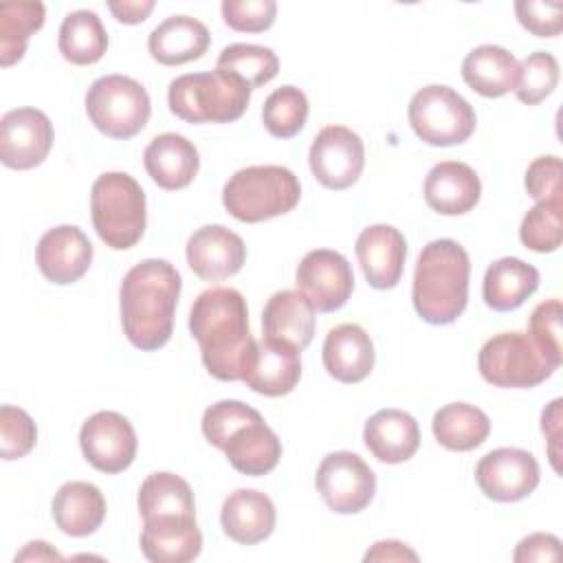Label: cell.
Returning a JSON list of instances; mask_svg holds the SVG:
<instances>
[{"instance_id": "16", "label": "cell", "mask_w": 563, "mask_h": 563, "mask_svg": "<svg viewBox=\"0 0 563 563\" xmlns=\"http://www.w3.org/2000/svg\"><path fill=\"white\" fill-rule=\"evenodd\" d=\"M53 141V123L37 108L9 110L0 121V161L11 169L37 167Z\"/></svg>"}, {"instance_id": "12", "label": "cell", "mask_w": 563, "mask_h": 563, "mask_svg": "<svg viewBox=\"0 0 563 563\" xmlns=\"http://www.w3.org/2000/svg\"><path fill=\"white\" fill-rule=\"evenodd\" d=\"M308 163L323 187L341 191L358 180L365 165V145L350 128L325 125L312 139Z\"/></svg>"}, {"instance_id": "1", "label": "cell", "mask_w": 563, "mask_h": 563, "mask_svg": "<svg viewBox=\"0 0 563 563\" xmlns=\"http://www.w3.org/2000/svg\"><path fill=\"white\" fill-rule=\"evenodd\" d=\"M189 332L200 345L207 372L218 380H242L255 345L246 299L235 288H207L189 310Z\"/></svg>"}, {"instance_id": "4", "label": "cell", "mask_w": 563, "mask_h": 563, "mask_svg": "<svg viewBox=\"0 0 563 563\" xmlns=\"http://www.w3.org/2000/svg\"><path fill=\"white\" fill-rule=\"evenodd\" d=\"M468 277L471 262L462 244L442 238L422 246L411 286L418 317L433 325L453 323L466 308Z\"/></svg>"}, {"instance_id": "43", "label": "cell", "mask_w": 563, "mask_h": 563, "mask_svg": "<svg viewBox=\"0 0 563 563\" xmlns=\"http://www.w3.org/2000/svg\"><path fill=\"white\" fill-rule=\"evenodd\" d=\"M515 13L519 24L539 37H554L563 29L561 0H517Z\"/></svg>"}, {"instance_id": "27", "label": "cell", "mask_w": 563, "mask_h": 563, "mask_svg": "<svg viewBox=\"0 0 563 563\" xmlns=\"http://www.w3.org/2000/svg\"><path fill=\"white\" fill-rule=\"evenodd\" d=\"M209 29L191 15H169L152 29L147 51L163 66H178L200 59L209 48Z\"/></svg>"}, {"instance_id": "19", "label": "cell", "mask_w": 563, "mask_h": 563, "mask_svg": "<svg viewBox=\"0 0 563 563\" xmlns=\"http://www.w3.org/2000/svg\"><path fill=\"white\" fill-rule=\"evenodd\" d=\"M35 262L48 282L59 286L73 284L90 268L92 244L79 227L59 224L40 238Z\"/></svg>"}, {"instance_id": "17", "label": "cell", "mask_w": 563, "mask_h": 563, "mask_svg": "<svg viewBox=\"0 0 563 563\" xmlns=\"http://www.w3.org/2000/svg\"><path fill=\"white\" fill-rule=\"evenodd\" d=\"M299 354L301 352L286 341L262 336L255 341L246 358L242 380L246 387L262 396H286L297 387L301 378Z\"/></svg>"}, {"instance_id": "13", "label": "cell", "mask_w": 563, "mask_h": 563, "mask_svg": "<svg viewBox=\"0 0 563 563\" xmlns=\"http://www.w3.org/2000/svg\"><path fill=\"white\" fill-rule=\"evenodd\" d=\"M295 284L317 312H334L350 299L354 273L339 251L314 249L301 257Z\"/></svg>"}, {"instance_id": "48", "label": "cell", "mask_w": 563, "mask_h": 563, "mask_svg": "<svg viewBox=\"0 0 563 563\" xmlns=\"http://www.w3.org/2000/svg\"><path fill=\"white\" fill-rule=\"evenodd\" d=\"M365 561H418V554L400 541H376L367 552Z\"/></svg>"}, {"instance_id": "35", "label": "cell", "mask_w": 563, "mask_h": 563, "mask_svg": "<svg viewBox=\"0 0 563 563\" xmlns=\"http://www.w3.org/2000/svg\"><path fill=\"white\" fill-rule=\"evenodd\" d=\"M139 512L143 519L158 515H196L191 486L176 473H152L139 488Z\"/></svg>"}, {"instance_id": "18", "label": "cell", "mask_w": 563, "mask_h": 563, "mask_svg": "<svg viewBox=\"0 0 563 563\" xmlns=\"http://www.w3.org/2000/svg\"><path fill=\"white\" fill-rule=\"evenodd\" d=\"M189 268L205 282L227 279L244 266V240L222 224H205L196 229L185 246Z\"/></svg>"}, {"instance_id": "36", "label": "cell", "mask_w": 563, "mask_h": 563, "mask_svg": "<svg viewBox=\"0 0 563 563\" xmlns=\"http://www.w3.org/2000/svg\"><path fill=\"white\" fill-rule=\"evenodd\" d=\"M216 68L240 77L253 90L268 84L279 73V59L268 46L238 42L220 51Z\"/></svg>"}, {"instance_id": "29", "label": "cell", "mask_w": 563, "mask_h": 563, "mask_svg": "<svg viewBox=\"0 0 563 563\" xmlns=\"http://www.w3.org/2000/svg\"><path fill=\"white\" fill-rule=\"evenodd\" d=\"M55 526L70 537H88L106 519V497L90 482H66L53 497Z\"/></svg>"}, {"instance_id": "8", "label": "cell", "mask_w": 563, "mask_h": 563, "mask_svg": "<svg viewBox=\"0 0 563 563\" xmlns=\"http://www.w3.org/2000/svg\"><path fill=\"white\" fill-rule=\"evenodd\" d=\"M479 374L495 387L528 389L554 374L559 367L528 332H499L479 350Z\"/></svg>"}, {"instance_id": "41", "label": "cell", "mask_w": 563, "mask_h": 563, "mask_svg": "<svg viewBox=\"0 0 563 563\" xmlns=\"http://www.w3.org/2000/svg\"><path fill=\"white\" fill-rule=\"evenodd\" d=\"M561 301L559 299H545L539 306H534L528 323V334L534 339V343L556 363H563V334H561Z\"/></svg>"}, {"instance_id": "24", "label": "cell", "mask_w": 563, "mask_h": 563, "mask_svg": "<svg viewBox=\"0 0 563 563\" xmlns=\"http://www.w3.org/2000/svg\"><path fill=\"white\" fill-rule=\"evenodd\" d=\"M367 451L385 464H400L413 457L420 446V429L411 413L402 409H380L367 418L363 429Z\"/></svg>"}, {"instance_id": "32", "label": "cell", "mask_w": 563, "mask_h": 563, "mask_svg": "<svg viewBox=\"0 0 563 563\" xmlns=\"http://www.w3.org/2000/svg\"><path fill=\"white\" fill-rule=\"evenodd\" d=\"M435 440L449 451H473L490 433L488 416L468 402H449L433 413Z\"/></svg>"}, {"instance_id": "25", "label": "cell", "mask_w": 563, "mask_h": 563, "mask_svg": "<svg viewBox=\"0 0 563 563\" xmlns=\"http://www.w3.org/2000/svg\"><path fill=\"white\" fill-rule=\"evenodd\" d=\"M143 163L150 178L158 187L176 191L187 187L196 178L200 156L189 139L176 132H165L147 143L143 152Z\"/></svg>"}, {"instance_id": "30", "label": "cell", "mask_w": 563, "mask_h": 563, "mask_svg": "<svg viewBox=\"0 0 563 563\" xmlns=\"http://www.w3.org/2000/svg\"><path fill=\"white\" fill-rule=\"evenodd\" d=\"M462 77L482 97H504L515 90L519 79L517 57L497 44H482L466 53L462 62Z\"/></svg>"}, {"instance_id": "11", "label": "cell", "mask_w": 563, "mask_h": 563, "mask_svg": "<svg viewBox=\"0 0 563 563\" xmlns=\"http://www.w3.org/2000/svg\"><path fill=\"white\" fill-rule=\"evenodd\" d=\"M314 486L325 506L339 515H354L369 506L376 493V475L352 451L328 453L314 475Z\"/></svg>"}, {"instance_id": "3", "label": "cell", "mask_w": 563, "mask_h": 563, "mask_svg": "<svg viewBox=\"0 0 563 563\" xmlns=\"http://www.w3.org/2000/svg\"><path fill=\"white\" fill-rule=\"evenodd\" d=\"M202 433L224 451L229 464L251 477L271 473L282 457V442L262 413L240 400H218L202 413Z\"/></svg>"}, {"instance_id": "10", "label": "cell", "mask_w": 563, "mask_h": 563, "mask_svg": "<svg viewBox=\"0 0 563 563\" xmlns=\"http://www.w3.org/2000/svg\"><path fill=\"white\" fill-rule=\"evenodd\" d=\"M407 117L416 136L438 147L464 143L477 123L473 106L442 84L420 88L409 101Z\"/></svg>"}, {"instance_id": "23", "label": "cell", "mask_w": 563, "mask_h": 563, "mask_svg": "<svg viewBox=\"0 0 563 563\" xmlns=\"http://www.w3.org/2000/svg\"><path fill=\"white\" fill-rule=\"evenodd\" d=\"M275 506L271 497L255 488L233 490L220 510V523L229 539L242 545H255L275 530Z\"/></svg>"}, {"instance_id": "21", "label": "cell", "mask_w": 563, "mask_h": 563, "mask_svg": "<svg viewBox=\"0 0 563 563\" xmlns=\"http://www.w3.org/2000/svg\"><path fill=\"white\" fill-rule=\"evenodd\" d=\"M202 550L196 515H158L143 519L141 552L152 563H189Z\"/></svg>"}, {"instance_id": "34", "label": "cell", "mask_w": 563, "mask_h": 563, "mask_svg": "<svg viewBox=\"0 0 563 563\" xmlns=\"http://www.w3.org/2000/svg\"><path fill=\"white\" fill-rule=\"evenodd\" d=\"M46 9L42 2H2L0 4V64L7 68L26 53L29 37L42 29Z\"/></svg>"}, {"instance_id": "22", "label": "cell", "mask_w": 563, "mask_h": 563, "mask_svg": "<svg viewBox=\"0 0 563 563\" xmlns=\"http://www.w3.org/2000/svg\"><path fill=\"white\" fill-rule=\"evenodd\" d=\"M482 196V183L475 169L462 161H442L424 178V200L442 216H462L471 211Z\"/></svg>"}, {"instance_id": "42", "label": "cell", "mask_w": 563, "mask_h": 563, "mask_svg": "<svg viewBox=\"0 0 563 563\" xmlns=\"http://www.w3.org/2000/svg\"><path fill=\"white\" fill-rule=\"evenodd\" d=\"M222 18L233 31L262 33L273 26L277 4L273 0H224Z\"/></svg>"}, {"instance_id": "40", "label": "cell", "mask_w": 563, "mask_h": 563, "mask_svg": "<svg viewBox=\"0 0 563 563\" xmlns=\"http://www.w3.org/2000/svg\"><path fill=\"white\" fill-rule=\"evenodd\" d=\"M37 442L33 418L13 405L0 407V455L2 460L24 457Z\"/></svg>"}, {"instance_id": "31", "label": "cell", "mask_w": 563, "mask_h": 563, "mask_svg": "<svg viewBox=\"0 0 563 563\" xmlns=\"http://www.w3.org/2000/svg\"><path fill=\"white\" fill-rule=\"evenodd\" d=\"M537 288L539 271L532 264L519 257H501L486 268L482 295L488 308L510 312L517 310Z\"/></svg>"}, {"instance_id": "26", "label": "cell", "mask_w": 563, "mask_h": 563, "mask_svg": "<svg viewBox=\"0 0 563 563\" xmlns=\"http://www.w3.org/2000/svg\"><path fill=\"white\" fill-rule=\"evenodd\" d=\"M323 367L339 383H361L374 367V343L356 323L334 325L323 341Z\"/></svg>"}, {"instance_id": "14", "label": "cell", "mask_w": 563, "mask_h": 563, "mask_svg": "<svg viewBox=\"0 0 563 563\" xmlns=\"http://www.w3.org/2000/svg\"><path fill=\"white\" fill-rule=\"evenodd\" d=\"M539 462L530 451L501 446L486 453L475 466L479 490L499 504L528 497L539 486Z\"/></svg>"}, {"instance_id": "38", "label": "cell", "mask_w": 563, "mask_h": 563, "mask_svg": "<svg viewBox=\"0 0 563 563\" xmlns=\"http://www.w3.org/2000/svg\"><path fill=\"white\" fill-rule=\"evenodd\" d=\"M519 240L534 253H552L563 240V198L537 202L521 220Z\"/></svg>"}, {"instance_id": "2", "label": "cell", "mask_w": 563, "mask_h": 563, "mask_svg": "<svg viewBox=\"0 0 563 563\" xmlns=\"http://www.w3.org/2000/svg\"><path fill=\"white\" fill-rule=\"evenodd\" d=\"M180 286V273L167 260L150 257L125 273L119 308L123 332L134 347L154 352L169 341Z\"/></svg>"}, {"instance_id": "15", "label": "cell", "mask_w": 563, "mask_h": 563, "mask_svg": "<svg viewBox=\"0 0 563 563\" xmlns=\"http://www.w3.org/2000/svg\"><path fill=\"white\" fill-rule=\"evenodd\" d=\"M84 457L101 473L125 471L136 457V433L132 422L117 411H97L79 429Z\"/></svg>"}, {"instance_id": "6", "label": "cell", "mask_w": 563, "mask_h": 563, "mask_svg": "<svg viewBox=\"0 0 563 563\" xmlns=\"http://www.w3.org/2000/svg\"><path fill=\"white\" fill-rule=\"evenodd\" d=\"M301 198L299 178L282 165L238 169L222 189L224 209L240 222H262L284 216Z\"/></svg>"}, {"instance_id": "44", "label": "cell", "mask_w": 563, "mask_h": 563, "mask_svg": "<svg viewBox=\"0 0 563 563\" xmlns=\"http://www.w3.org/2000/svg\"><path fill=\"white\" fill-rule=\"evenodd\" d=\"M526 189L528 196L534 198L537 202L541 200H554L563 198V187H561V158L554 154L539 156L534 158L528 169H526Z\"/></svg>"}, {"instance_id": "7", "label": "cell", "mask_w": 563, "mask_h": 563, "mask_svg": "<svg viewBox=\"0 0 563 563\" xmlns=\"http://www.w3.org/2000/svg\"><path fill=\"white\" fill-rule=\"evenodd\" d=\"M90 216L106 246L132 249L145 233V191L130 174L106 172L92 183Z\"/></svg>"}, {"instance_id": "37", "label": "cell", "mask_w": 563, "mask_h": 563, "mask_svg": "<svg viewBox=\"0 0 563 563\" xmlns=\"http://www.w3.org/2000/svg\"><path fill=\"white\" fill-rule=\"evenodd\" d=\"M308 119V97L297 86H282L273 90L262 108V121L268 134L290 139L301 132Z\"/></svg>"}, {"instance_id": "45", "label": "cell", "mask_w": 563, "mask_h": 563, "mask_svg": "<svg viewBox=\"0 0 563 563\" xmlns=\"http://www.w3.org/2000/svg\"><path fill=\"white\" fill-rule=\"evenodd\" d=\"M561 556V541L559 537L550 532H534L523 537L517 543V550L512 554L515 563H528V561H556Z\"/></svg>"}, {"instance_id": "28", "label": "cell", "mask_w": 563, "mask_h": 563, "mask_svg": "<svg viewBox=\"0 0 563 563\" xmlns=\"http://www.w3.org/2000/svg\"><path fill=\"white\" fill-rule=\"evenodd\" d=\"M264 336L286 341L299 352L314 336V308L299 290H277L262 310Z\"/></svg>"}, {"instance_id": "47", "label": "cell", "mask_w": 563, "mask_h": 563, "mask_svg": "<svg viewBox=\"0 0 563 563\" xmlns=\"http://www.w3.org/2000/svg\"><path fill=\"white\" fill-rule=\"evenodd\" d=\"M108 9L112 11V15L119 22H123V24H139L154 9V0H110Z\"/></svg>"}, {"instance_id": "33", "label": "cell", "mask_w": 563, "mask_h": 563, "mask_svg": "<svg viewBox=\"0 0 563 563\" xmlns=\"http://www.w3.org/2000/svg\"><path fill=\"white\" fill-rule=\"evenodd\" d=\"M59 53L75 66H88L108 51V33L101 18L90 9H77L62 20L57 35Z\"/></svg>"}, {"instance_id": "46", "label": "cell", "mask_w": 563, "mask_h": 563, "mask_svg": "<svg viewBox=\"0 0 563 563\" xmlns=\"http://www.w3.org/2000/svg\"><path fill=\"white\" fill-rule=\"evenodd\" d=\"M561 398H556V400H552L545 409H543V413H541V429H543V433L548 435V442H550V446H548V453H550V462H552V466H554V471L559 473L561 468H559V449H556V444H559V435H561Z\"/></svg>"}, {"instance_id": "49", "label": "cell", "mask_w": 563, "mask_h": 563, "mask_svg": "<svg viewBox=\"0 0 563 563\" xmlns=\"http://www.w3.org/2000/svg\"><path fill=\"white\" fill-rule=\"evenodd\" d=\"M18 561H62V554L46 541H29L24 550L15 554V563Z\"/></svg>"}, {"instance_id": "9", "label": "cell", "mask_w": 563, "mask_h": 563, "mask_svg": "<svg viewBox=\"0 0 563 563\" xmlns=\"http://www.w3.org/2000/svg\"><path fill=\"white\" fill-rule=\"evenodd\" d=\"M90 123L110 139H132L152 112L150 95L141 81L128 75H103L86 92Z\"/></svg>"}, {"instance_id": "5", "label": "cell", "mask_w": 563, "mask_h": 563, "mask_svg": "<svg viewBox=\"0 0 563 563\" xmlns=\"http://www.w3.org/2000/svg\"><path fill=\"white\" fill-rule=\"evenodd\" d=\"M251 88L224 70L185 73L167 88L169 110L187 123H229L244 114Z\"/></svg>"}, {"instance_id": "20", "label": "cell", "mask_w": 563, "mask_h": 563, "mask_svg": "<svg viewBox=\"0 0 563 563\" xmlns=\"http://www.w3.org/2000/svg\"><path fill=\"white\" fill-rule=\"evenodd\" d=\"M354 251L363 275L372 288L387 290L400 282L407 257V242L396 227H365L356 238Z\"/></svg>"}, {"instance_id": "39", "label": "cell", "mask_w": 563, "mask_h": 563, "mask_svg": "<svg viewBox=\"0 0 563 563\" xmlns=\"http://www.w3.org/2000/svg\"><path fill=\"white\" fill-rule=\"evenodd\" d=\"M559 84V62L552 53L534 51L519 62V79L515 95L519 101L534 106L543 101Z\"/></svg>"}]
</instances>
